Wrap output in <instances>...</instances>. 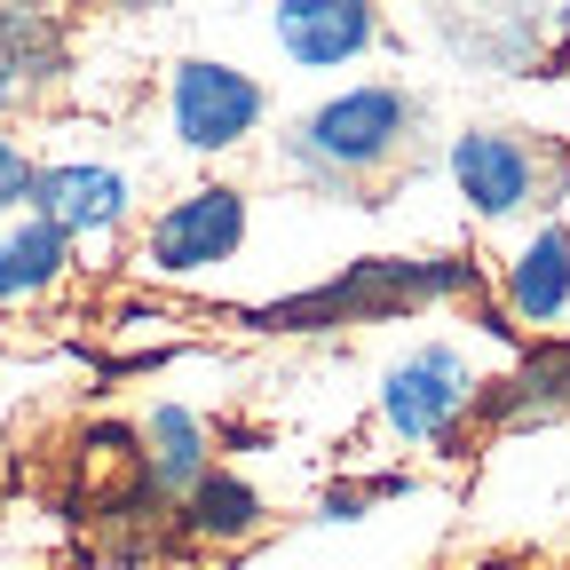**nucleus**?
<instances>
[{
  "mask_svg": "<svg viewBox=\"0 0 570 570\" xmlns=\"http://www.w3.org/2000/svg\"><path fill=\"white\" fill-rule=\"evenodd\" d=\"M151 436H159V475L167 483H190L198 475V420L190 412H159Z\"/></svg>",
  "mask_w": 570,
  "mask_h": 570,
  "instance_id": "10",
  "label": "nucleus"
},
{
  "mask_svg": "<svg viewBox=\"0 0 570 570\" xmlns=\"http://www.w3.org/2000/svg\"><path fill=\"white\" fill-rule=\"evenodd\" d=\"M468 404V373L452 348H420L412 365L389 373V420L404 428V436H436V428H452V412Z\"/></svg>",
  "mask_w": 570,
  "mask_h": 570,
  "instance_id": "3",
  "label": "nucleus"
},
{
  "mask_svg": "<svg viewBox=\"0 0 570 570\" xmlns=\"http://www.w3.org/2000/svg\"><path fill=\"white\" fill-rule=\"evenodd\" d=\"M309 135H317V151H325V159L365 167V159H381L389 142L404 135V96H396V88H356V96L325 104V111L309 119Z\"/></svg>",
  "mask_w": 570,
  "mask_h": 570,
  "instance_id": "4",
  "label": "nucleus"
},
{
  "mask_svg": "<svg viewBox=\"0 0 570 570\" xmlns=\"http://www.w3.org/2000/svg\"><path fill=\"white\" fill-rule=\"evenodd\" d=\"M562 302H570V230H547L515 262V309L523 317H554Z\"/></svg>",
  "mask_w": 570,
  "mask_h": 570,
  "instance_id": "9",
  "label": "nucleus"
},
{
  "mask_svg": "<svg viewBox=\"0 0 570 570\" xmlns=\"http://www.w3.org/2000/svg\"><path fill=\"white\" fill-rule=\"evenodd\" d=\"M63 269V230L56 223H17V230H0V294H32V285H48Z\"/></svg>",
  "mask_w": 570,
  "mask_h": 570,
  "instance_id": "8",
  "label": "nucleus"
},
{
  "mask_svg": "<svg viewBox=\"0 0 570 570\" xmlns=\"http://www.w3.org/2000/svg\"><path fill=\"white\" fill-rule=\"evenodd\" d=\"M32 190H40V223H56V230H104L127 206V183L111 167H56Z\"/></svg>",
  "mask_w": 570,
  "mask_h": 570,
  "instance_id": "5",
  "label": "nucleus"
},
{
  "mask_svg": "<svg viewBox=\"0 0 570 570\" xmlns=\"http://www.w3.org/2000/svg\"><path fill=\"white\" fill-rule=\"evenodd\" d=\"M238 230H246L238 190H198V198H183L167 223L151 230V254H159L167 269H206V262H223V254L238 246Z\"/></svg>",
  "mask_w": 570,
  "mask_h": 570,
  "instance_id": "2",
  "label": "nucleus"
},
{
  "mask_svg": "<svg viewBox=\"0 0 570 570\" xmlns=\"http://www.w3.org/2000/svg\"><path fill=\"white\" fill-rule=\"evenodd\" d=\"M198 515H206V523H223V531H238V523L254 515V499H246L238 483H206V491H198Z\"/></svg>",
  "mask_w": 570,
  "mask_h": 570,
  "instance_id": "11",
  "label": "nucleus"
},
{
  "mask_svg": "<svg viewBox=\"0 0 570 570\" xmlns=\"http://www.w3.org/2000/svg\"><path fill=\"white\" fill-rule=\"evenodd\" d=\"M452 175H460V190H468L483 214H508V206L523 198V183H531V159L515 151L508 135H460Z\"/></svg>",
  "mask_w": 570,
  "mask_h": 570,
  "instance_id": "7",
  "label": "nucleus"
},
{
  "mask_svg": "<svg viewBox=\"0 0 570 570\" xmlns=\"http://www.w3.org/2000/svg\"><path fill=\"white\" fill-rule=\"evenodd\" d=\"M262 96L254 80H238L230 63H183V80H175V127L183 142H198V151H214V142H238L254 127Z\"/></svg>",
  "mask_w": 570,
  "mask_h": 570,
  "instance_id": "1",
  "label": "nucleus"
},
{
  "mask_svg": "<svg viewBox=\"0 0 570 570\" xmlns=\"http://www.w3.org/2000/svg\"><path fill=\"white\" fill-rule=\"evenodd\" d=\"M277 40L302 63H341L373 40V17L348 9V0H294V9H277Z\"/></svg>",
  "mask_w": 570,
  "mask_h": 570,
  "instance_id": "6",
  "label": "nucleus"
},
{
  "mask_svg": "<svg viewBox=\"0 0 570 570\" xmlns=\"http://www.w3.org/2000/svg\"><path fill=\"white\" fill-rule=\"evenodd\" d=\"M24 190H32V175H24V159L9 151V142H0V214H9V206H17Z\"/></svg>",
  "mask_w": 570,
  "mask_h": 570,
  "instance_id": "12",
  "label": "nucleus"
}]
</instances>
